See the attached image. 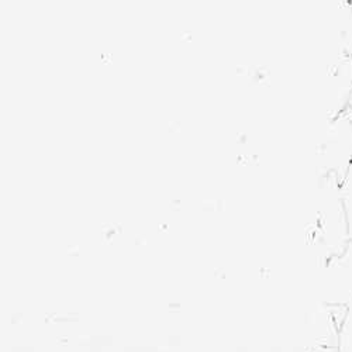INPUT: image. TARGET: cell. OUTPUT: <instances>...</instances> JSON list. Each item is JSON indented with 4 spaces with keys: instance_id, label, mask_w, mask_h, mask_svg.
I'll list each match as a JSON object with an SVG mask.
<instances>
[{
    "instance_id": "1",
    "label": "cell",
    "mask_w": 352,
    "mask_h": 352,
    "mask_svg": "<svg viewBox=\"0 0 352 352\" xmlns=\"http://www.w3.org/2000/svg\"><path fill=\"white\" fill-rule=\"evenodd\" d=\"M317 212L314 243L321 248L324 263L340 255L351 243L348 221L340 193V179L334 173L321 175V199Z\"/></svg>"
},
{
    "instance_id": "3",
    "label": "cell",
    "mask_w": 352,
    "mask_h": 352,
    "mask_svg": "<svg viewBox=\"0 0 352 352\" xmlns=\"http://www.w3.org/2000/svg\"><path fill=\"white\" fill-rule=\"evenodd\" d=\"M324 302L333 307H346L352 302V241L324 263Z\"/></svg>"
},
{
    "instance_id": "4",
    "label": "cell",
    "mask_w": 352,
    "mask_h": 352,
    "mask_svg": "<svg viewBox=\"0 0 352 352\" xmlns=\"http://www.w3.org/2000/svg\"><path fill=\"white\" fill-rule=\"evenodd\" d=\"M330 104H329V119H333L348 104L352 96V55L340 51L338 60L333 65L330 74Z\"/></svg>"
},
{
    "instance_id": "2",
    "label": "cell",
    "mask_w": 352,
    "mask_h": 352,
    "mask_svg": "<svg viewBox=\"0 0 352 352\" xmlns=\"http://www.w3.org/2000/svg\"><path fill=\"white\" fill-rule=\"evenodd\" d=\"M321 175L334 173L340 182L352 162V96L333 119L321 144Z\"/></svg>"
},
{
    "instance_id": "5",
    "label": "cell",
    "mask_w": 352,
    "mask_h": 352,
    "mask_svg": "<svg viewBox=\"0 0 352 352\" xmlns=\"http://www.w3.org/2000/svg\"><path fill=\"white\" fill-rule=\"evenodd\" d=\"M340 193H341V200L344 204V210L348 221V230H349V239L352 241V162L340 182Z\"/></svg>"
},
{
    "instance_id": "6",
    "label": "cell",
    "mask_w": 352,
    "mask_h": 352,
    "mask_svg": "<svg viewBox=\"0 0 352 352\" xmlns=\"http://www.w3.org/2000/svg\"><path fill=\"white\" fill-rule=\"evenodd\" d=\"M338 352H352V302L346 306L338 330Z\"/></svg>"
}]
</instances>
